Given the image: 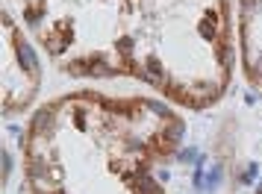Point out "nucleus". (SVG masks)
I'll use <instances>...</instances> for the list:
<instances>
[{
  "instance_id": "1",
  "label": "nucleus",
  "mask_w": 262,
  "mask_h": 194,
  "mask_svg": "<svg viewBox=\"0 0 262 194\" xmlns=\"http://www.w3.org/2000/svg\"><path fill=\"white\" fill-rule=\"evenodd\" d=\"M180 138L183 121L147 97H59L30 121L24 194H165L154 168Z\"/></svg>"
},
{
  "instance_id": "2",
  "label": "nucleus",
  "mask_w": 262,
  "mask_h": 194,
  "mask_svg": "<svg viewBox=\"0 0 262 194\" xmlns=\"http://www.w3.org/2000/svg\"><path fill=\"white\" fill-rule=\"evenodd\" d=\"M127 74L168 100L206 109L233 77V30L227 0H133L124 44Z\"/></svg>"
},
{
  "instance_id": "3",
  "label": "nucleus",
  "mask_w": 262,
  "mask_h": 194,
  "mask_svg": "<svg viewBox=\"0 0 262 194\" xmlns=\"http://www.w3.org/2000/svg\"><path fill=\"white\" fill-rule=\"evenodd\" d=\"M15 21L71 77H124L133 0H6Z\"/></svg>"
},
{
  "instance_id": "4",
  "label": "nucleus",
  "mask_w": 262,
  "mask_h": 194,
  "mask_svg": "<svg viewBox=\"0 0 262 194\" xmlns=\"http://www.w3.org/2000/svg\"><path fill=\"white\" fill-rule=\"evenodd\" d=\"M3 50H6L3 53V112L18 115L33 103L41 83V71L21 24L12 21L6 9H3Z\"/></svg>"
},
{
  "instance_id": "5",
  "label": "nucleus",
  "mask_w": 262,
  "mask_h": 194,
  "mask_svg": "<svg viewBox=\"0 0 262 194\" xmlns=\"http://www.w3.org/2000/svg\"><path fill=\"white\" fill-rule=\"evenodd\" d=\"M238 38L245 53V74L262 85V0H238Z\"/></svg>"
},
{
  "instance_id": "6",
  "label": "nucleus",
  "mask_w": 262,
  "mask_h": 194,
  "mask_svg": "<svg viewBox=\"0 0 262 194\" xmlns=\"http://www.w3.org/2000/svg\"><path fill=\"white\" fill-rule=\"evenodd\" d=\"M259 194H262V188H259Z\"/></svg>"
}]
</instances>
